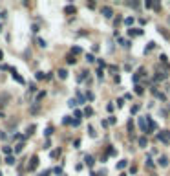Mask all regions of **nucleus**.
Masks as SVG:
<instances>
[{
	"instance_id": "1a4fd4ad",
	"label": "nucleus",
	"mask_w": 170,
	"mask_h": 176,
	"mask_svg": "<svg viewBox=\"0 0 170 176\" xmlns=\"http://www.w3.org/2000/svg\"><path fill=\"white\" fill-rule=\"evenodd\" d=\"M119 44H121V46H126V48H130V41H128V39H119Z\"/></svg>"
},
{
	"instance_id": "0eeeda50",
	"label": "nucleus",
	"mask_w": 170,
	"mask_h": 176,
	"mask_svg": "<svg viewBox=\"0 0 170 176\" xmlns=\"http://www.w3.org/2000/svg\"><path fill=\"white\" fill-rule=\"evenodd\" d=\"M37 165H39V158H37V156H33V158H31V163H29V169H35Z\"/></svg>"
},
{
	"instance_id": "c85d7f7f",
	"label": "nucleus",
	"mask_w": 170,
	"mask_h": 176,
	"mask_svg": "<svg viewBox=\"0 0 170 176\" xmlns=\"http://www.w3.org/2000/svg\"><path fill=\"white\" fill-rule=\"evenodd\" d=\"M108 154H110V156H115L117 150H115V149H108Z\"/></svg>"
},
{
	"instance_id": "423d86ee",
	"label": "nucleus",
	"mask_w": 170,
	"mask_h": 176,
	"mask_svg": "<svg viewBox=\"0 0 170 176\" xmlns=\"http://www.w3.org/2000/svg\"><path fill=\"white\" fill-rule=\"evenodd\" d=\"M159 165H161V167H166V165H168V158H166V156H159Z\"/></svg>"
},
{
	"instance_id": "ddd939ff",
	"label": "nucleus",
	"mask_w": 170,
	"mask_h": 176,
	"mask_svg": "<svg viewBox=\"0 0 170 176\" xmlns=\"http://www.w3.org/2000/svg\"><path fill=\"white\" fill-rule=\"evenodd\" d=\"M124 24H126V26H132V24H134V18H132V17H126V18H124Z\"/></svg>"
},
{
	"instance_id": "7ed1b4c3",
	"label": "nucleus",
	"mask_w": 170,
	"mask_h": 176,
	"mask_svg": "<svg viewBox=\"0 0 170 176\" xmlns=\"http://www.w3.org/2000/svg\"><path fill=\"white\" fill-rule=\"evenodd\" d=\"M143 33H144L143 29H135V28H130V29H128V35H130V37H135V35H143Z\"/></svg>"
},
{
	"instance_id": "473e14b6",
	"label": "nucleus",
	"mask_w": 170,
	"mask_h": 176,
	"mask_svg": "<svg viewBox=\"0 0 170 176\" xmlns=\"http://www.w3.org/2000/svg\"><path fill=\"white\" fill-rule=\"evenodd\" d=\"M106 110H108V112H113V105H112V103H110V105H106Z\"/></svg>"
},
{
	"instance_id": "6ab92c4d",
	"label": "nucleus",
	"mask_w": 170,
	"mask_h": 176,
	"mask_svg": "<svg viewBox=\"0 0 170 176\" xmlns=\"http://www.w3.org/2000/svg\"><path fill=\"white\" fill-rule=\"evenodd\" d=\"M152 165H154V163H152V158H150V156H146V167H148V169H152Z\"/></svg>"
},
{
	"instance_id": "72a5a7b5",
	"label": "nucleus",
	"mask_w": 170,
	"mask_h": 176,
	"mask_svg": "<svg viewBox=\"0 0 170 176\" xmlns=\"http://www.w3.org/2000/svg\"><path fill=\"white\" fill-rule=\"evenodd\" d=\"M11 150H13L11 147H4V152H6V154H11Z\"/></svg>"
},
{
	"instance_id": "a19ab883",
	"label": "nucleus",
	"mask_w": 170,
	"mask_h": 176,
	"mask_svg": "<svg viewBox=\"0 0 170 176\" xmlns=\"http://www.w3.org/2000/svg\"><path fill=\"white\" fill-rule=\"evenodd\" d=\"M121 176H126V174H121Z\"/></svg>"
},
{
	"instance_id": "f704fd0d",
	"label": "nucleus",
	"mask_w": 170,
	"mask_h": 176,
	"mask_svg": "<svg viewBox=\"0 0 170 176\" xmlns=\"http://www.w3.org/2000/svg\"><path fill=\"white\" fill-rule=\"evenodd\" d=\"M59 154H61V150H53V152H51V158H57Z\"/></svg>"
},
{
	"instance_id": "a878e982",
	"label": "nucleus",
	"mask_w": 170,
	"mask_h": 176,
	"mask_svg": "<svg viewBox=\"0 0 170 176\" xmlns=\"http://www.w3.org/2000/svg\"><path fill=\"white\" fill-rule=\"evenodd\" d=\"M22 149H24V145H22V143H18V145H17V147H15V152H20Z\"/></svg>"
},
{
	"instance_id": "cd10ccee",
	"label": "nucleus",
	"mask_w": 170,
	"mask_h": 176,
	"mask_svg": "<svg viewBox=\"0 0 170 176\" xmlns=\"http://www.w3.org/2000/svg\"><path fill=\"white\" fill-rule=\"evenodd\" d=\"M71 51H73V53H75V55H77V53H81V51H82V50H81V48H79V46H75V48H73V50H71Z\"/></svg>"
},
{
	"instance_id": "c9c22d12",
	"label": "nucleus",
	"mask_w": 170,
	"mask_h": 176,
	"mask_svg": "<svg viewBox=\"0 0 170 176\" xmlns=\"http://www.w3.org/2000/svg\"><path fill=\"white\" fill-rule=\"evenodd\" d=\"M62 123H64V125H70V123H71V119H70V117H64V119H62Z\"/></svg>"
},
{
	"instance_id": "aec40b11",
	"label": "nucleus",
	"mask_w": 170,
	"mask_h": 176,
	"mask_svg": "<svg viewBox=\"0 0 170 176\" xmlns=\"http://www.w3.org/2000/svg\"><path fill=\"white\" fill-rule=\"evenodd\" d=\"M6 163L13 165V163H15V158H13V156H7V158H6Z\"/></svg>"
},
{
	"instance_id": "7c9ffc66",
	"label": "nucleus",
	"mask_w": 170,
	"mask_h": 176,
	"mask_svg": "<svg viewBox=\"0 0 170 176\" xmlns=\"http://www.w3.org/2000/svg\"><path fill=\"white\" fill-rule=\"evenodd\" d=\"M137 112H139V106L134 105V106H132V114H137Z\"/></svg>"
},
{
	"instance_id": "412c9836",
	"label": "nucleus",
	"mask_w": 170,
	"mask_h": 176,
	"mask_svg": "<svg viewBox=\"0 0 170 176\" xmlns=\"http://www.w3.org/2000/svg\"><path fill=\"white\" fill-rule=\"evenodd\" d=\"M66 13H75V7L73 6H66V9H64Z\"/></svg>"
},
{
	"instance_id": "4468645a",
	"label": "nucleus",
	"mask_w": 170,
	"mask_h": 176,
	"mask_svg": "<svg viewBox=\"0 0 170 176\" xmlns=\"http://www.w3.org/2000/svg\"><path fill=\"white\" fill-rule=\"evenodd\" d=\"M86 165H88V167L93 165V158H92V156H86Z\"/></svg>"
},
{
	"instance_id": "f257e3e1",
	"label": "nucleus",
	"mask_w": 170,
	"mask_h": 176,
	"mask_svg": "<svg viewBox=\"0 0 170 176\" xmlns=\"http://www.w3.org/2000/svg\"><path fill=\"white\" fill-rule=\"evenodd\" d=\"M157 140L163 141L165 145H168L170 143V130H161V132H157Z\"/></svg>"
},
{
	"instance_id": "9d476101",
	"label": "nucleus",
	"mask_w": 170,
	"mask_h": 176,
	"mask_svg": "<svg viewBox=\"0 0 170 176\" xmlns=\"http://www.w3.org/2000/svg\"><path fill=\"white\" fill-rule=\"evenodd\" d=\"M139 147H146V136H141V138H139Z\"/></svg>"
},
{
	"instance_id": "393cba45",
	"label": "nucleus",
	"mask_w": 170,
	"mask_h": 176,
	"mask_svg": "<svg viewBox=\"0 0 170 176\" xmlns=\"http://www.w3.org/2000/svg\"><path fill=\"white\" fill-rule=\"evenodd\" d=\"M88 132H90L92 138H95V130H93V127H88Z\"/></svg>"
},
{
	"instance_id": "a211bd4d",
	"label": "nucleus",
	"mask_w": 170,
	"mask_h": 176,
	"mask_svg": "<svg viewBox=\"0 0 170 176\" xmlns=\"http://www.w3.org/2000/svg\"><path fill=\"white\" fill-rule=\"evenodd\" d=\"M92 114H93V110H92L90 106H86V108H84V116H92Z\"/></svg>"
},
{
	"instance_id": "9b49d317",
	"label": "nucleus",
	"mask_w": 170,
	"mask_h": 176,
	"mask_svg": "<svg viewBox=\"0 0 170 176\" xmlns=\"http://www.w3.org/2000/svg\"><path fill=\"white\" fill-rule=\"evenodd\" d=\"M126 165H128V162H126V160H122V162H119V163H117V169H124Z\"/></svg>"
},
{
	"instance_id": "5701e85b",
	"label": "nucleus",
	"mask_w": 170,
	"mask_h": 176,
	"mask_svg": "<svg viewBox=\"0 0 170 176\" xmlns=\"http://www.w3.org/2000/svg\"><path fill=\"white\" fill-rule=\"evenodd\" d=\"M37 42H39V46H42V48H46V46H48V44H46V41H44V39H39Z\"/></svg>"
},
{
	"instance_id": "e433bc0d",
	"label": "nucleus",
	"mask_w": 170,
	"mask_h": 176,
	"mask_svg": "<svg viewBox=\"0 0 170 176\" xmlns=\"http://www.w3.org/2000/svg\"><path fill=\"white\" fill-rule=\"evenodd\" d=\"M108 123H110V125H113V123H115V117H113V116H110V119H108Z\"/></svg>"
},
{
	"instance_id": "20e7f679",
	"label": "nucleus",
	"mask_w": 170,
	"mask_h": 176,
	"mask_svg": "<svg viewBox=\"0 0 170 176\" xmlns=\"http://www.w3.org/2000/svg\"><path fill=\"white\" fill-rule=\"evenodd\" d=\"M102 15H104V17H113V9H112V7H108V6H104L102 7Z\"/></svg>"
},
{
	"instance_id": "ea45409f",
	"label": "nucleus",
	"mask_w": 170,
	"mask_h": 176,
	"mask_svg": "<svg viewBox=\"0 0 170 176\" xmlns=\"http://www.w3.org/2000/svg\"><path fill=\"white\" fill-rule=\"evenodd\" d=\"M92 176H99V174H97V172H92Z\"/></svg>"
},
{
	"instance_id": "6e6552de",
	"label": "nucleus",
	"mask_w": 170,
	"mask_h": 176,
	"mask_svg": "<svg viewBox=\"0 0 170 176\" xmlns=\"http://www.w3.org/2000/svg\"><path fill=\"white\" fill-rule=\"evenodd\" d=\"M134 92H135V94H137V95H143V86H141V85H135V88H134Z\"/></svg>"
},
{
	"instance_id": "2eb2a0df",
	"label": "nucleus",
	"mask_w": 170,
	"mask_h": 176,
	"mask_svg": "<svg viewBox=\"0 0 170 176\" xmlns=\"http://www.w3.org/2000/svg\"><path fill=\"white\" fill-rule=\"evenodd\" d=\"M165 77H166V75H165L163 72H159V73H157V75H156V81H163Z\"/></svg>"
},
{
	"instance_id": "c756f323",
	"label": "nucleus",
	"mask_w": 170,
	"mask_h": 176,
	"mask_svg": "<svg viewBox=\"0 0 170 176\" xmlns=\"http://www.w3.org/2000/svg\"><path fill=\"white\" fill-rule=\"evenodd\" d=\"M68 105H70V106H71V108H73V106H75V105H77V101H75V99H70V101H68Z\"/></svg>"
},
{
	"instance_id": "dca6fc26",
	"label": "nucleus",
	"mask_w": 170,
	"mask_h": 176,
	"mask_svg": "<svg viewBox=\"0 0 170 176\" xmlns=\"http://www.w3.org/2000/svg\"><path fill=\"white\" fill-rule=\"evenodd\" d=\"M128 132H130V134H134V121H132V119L128 121Z\"/></svg>"
},
{
	"instance_id": "bb28decb",
	"label": "nucleus",
	"mask_w": 170,
	"mask_h": 176,
	"mask_svg": "<svg viewBox=\"0 0 170 176\" xmlns=\"http://www.w3.org/2000/svg\"><path fill=\"white\" fill-rule=\"evenodd\" d=\"M68 64H75V57H73V55L68 57Z\"/></svg>"
},
{
	"instance_id": "58836bf2",
	"label": "nucleus",
	"mask_w": 170,
	"mask_h": 176,
	"mask_svg": "<svg viewBox=\"0 0 170 176\" xmlns=\"http://www.w3.org/2000/svg\"><path fill=\"white\" fill-rule=\"evenodd\" d=\"M40 176H49V171H44V172H40Z\"/></svg>"
},
{
	"instance_id": "4be33fe9",
	"label": "nucleus",
	"mask_w": 170,
	"mask_h": 176,
	"mask_svg": "<svg viewBox=\"0 0 170 176\" xmlns=\"http://www.w3.org/2000/svg\"><path fill=\"white\" fill-rule=\"evenodd\" d=\"M152 48H156V42H148V46H146V50H144V51L148 53V51H150Z\"/></svg>"
},
{
	"instance_id": "4c0bfd02",
	"label": "nucleus",
	"mask_w": 170,
	"mask_h": 176,
	"mask_svg": "<svg viewBox=\"0 0 170 176\" xmlns=\"http://www.w3.org/2000/svg\"><path fill=\"white\" fill-rule=\"evenodd\" d=\"M144 6H146V7H154V4H152L150 0H146V2H144Z\"/></svg>"
},
{
	"instance_id": "f3484780",
	"label": "nucleus",
	"mask_w": 170,
	"mask_h": 176,
	"mask_svg": "<svg viewBox=\"0 0 170 176\" xmlns=\"http://www.w3.org/2000/svg\"><path fill=\"white\" fill-rule=\"evenodd\" d=\"M77 99H79V103H84L86 99H84V95H82L81 92H77Z\"/></svg>"
},
{
	"instance_id": "f03ea898",
	"label": "nucleus",
	"mask_w": 170,
	"mask_h": 176,
	"mask_svg": "<svg viewBox=\"0 0 170 176\" xmlns=\"http://www.w3.org/2000/svg\"><path fill=\"white\" fill-rule=\"evenodd\" d=\"M139 127L144 134H148V121H146V116L144 117H139Z\"/></svg>"
},
{
	"instance_id": "39448f33",
	"label": "nucleus",
	"mask_w": 170,
	"mask_h": 176,
	"mask_svg": "<svg viewBox=\"0 0 170 176\" xmlns=\"http://www.w3.org/2000/svg\"><path fill=\"white\" fill-rule=\"evenodd\" d=\"M11 75H13V79L17 81V83H20V85H24V79H22L20 75L17 73V70H11Z\"/></svg>"
},
{
	"instance_id": "b1692460",
	"label": "nucleus",
	"mask_w": 170,
	"mask_h": 176,
	"mask_svg": "<svg viewBox=\"0 0 170 176\" xmlns=\"http://www.w3.org/2000/svg\"><path fill=\"white\" fill-rule=\"evenodd\" d=\"M86 61H88V63H93V61H95V57L90 53V55H86Z\"/></svg>"
},
{
	"instance_id": "2f4dec72",
	"label": "nucleus",
	"mask_w": 170,
	"mask_h": 176,
	"mask_svg": "<svg viewBox=\"0 0 170 176\" xmlns=\"http://www.w3.org/2000/svg\"><path fill=\"white\" fill-rule=\"evenodd\" d=\"M75 117H77V119H81V117H82V112H81V110H77V112H75Z\"/></svg>"
},
{
	"instance_id": "f8f14e48",
	"label": "nucleus",
	"mask_w": 170,
	"mask_h": 176,
	"mask_svg": "<svg viewBox=\"0 0 170 176\" xmlns=\"http://www.w3.org/2000/svg\"><path fill=\"white\" fill-rule=\"evenodd\" d=\"M59 77L66 79V77H68V72H66V70H59Z\"/></svg>"
}]
</instances>
